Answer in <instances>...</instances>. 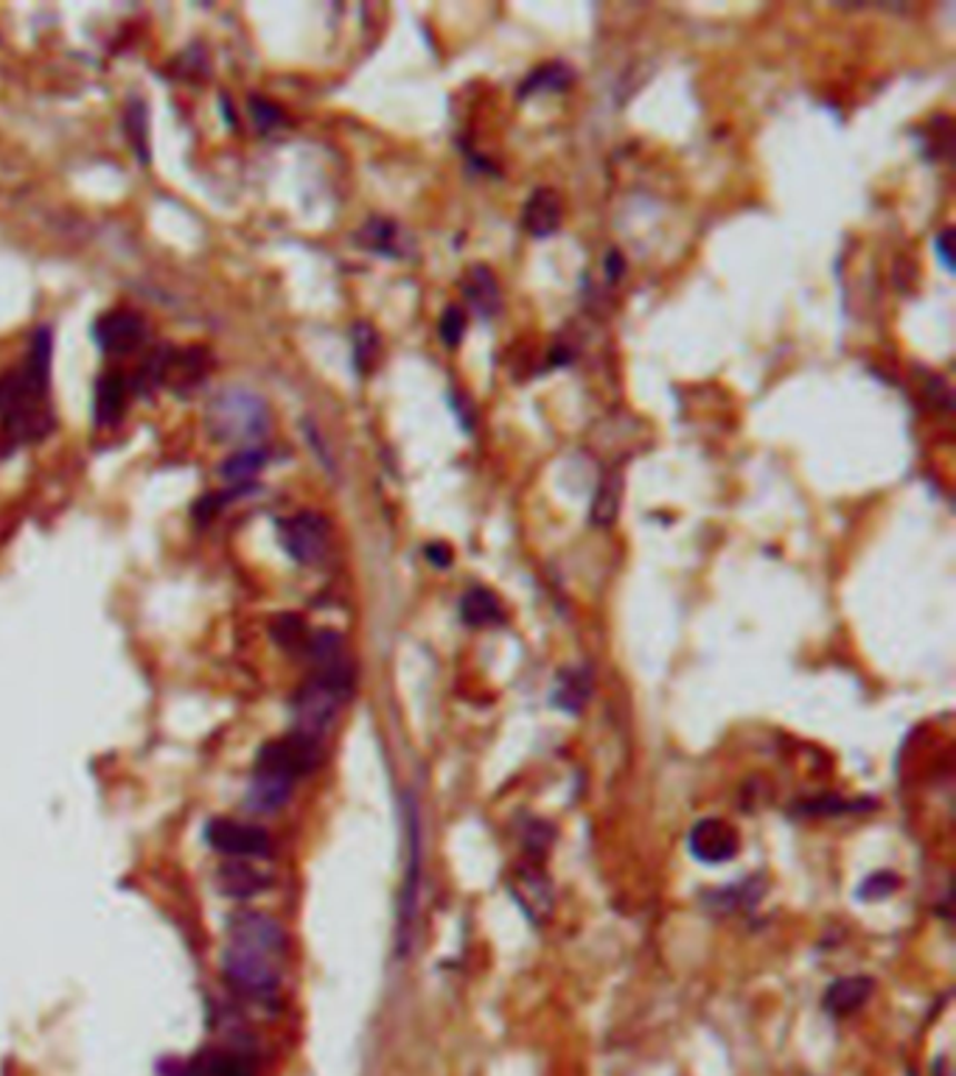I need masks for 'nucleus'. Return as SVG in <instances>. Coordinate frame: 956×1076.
I'll return each mask as SVG.
<instances>
[{"label": "nucleus", "mask_w": 956, "mask_h": 1076, "mask_svg": "<svg viewBox=\"0 0 956 1076\" xmlns=\"http://www.w3.org/2000/svg\"><path fill=\"white\" fill-rule=\"evenodd\" d=\"M286 961V931L264 911L236 914L225 945V976L247 998L267 1001L278 993Z\"/></svg>", "instance_id": "1"}, {"label": "nucleus", "mask_w": 956, "mask_h": 1076, "mask_svg": "<svg viewBox=\"0 0 956 1076\" xmlns=\"http://www.w3.org/2000/svg\"><path fill=\"white\" fill-rule=\"evenodd\" d=\"M351 690H354V679L312 675L295 695V732L312 740H323V734L334 727L339 710L348 701Z\"/></svg>", "instance_id": "2"}, {"label": "nucleus", "mask_w": 956, "mask_h": 1076, "mask_svg": "<svg viewBox=\"0 0 956 1076\" xmlns=\"http://www.w3.org/2000/svg\"><path fill=\"white\" fill-rule=\"evenodd\" d=\"M269 413L267 404L247 391H228L210 402L208 430L219 441L245 443L256 441L267 432Z\"/></svg>", "instance_id": "3"}, {"label": "nucleus", "mask_w": 956, "mask_h": 1076, "mask_svg": "<svg viewBox=\"0 0 956 1076\" xmlns=\"http://www.w3.org/2000/svg\"><path fill=\"white\" fill-rule=\"evenodd\" d=\"M280 547L304 566H317L328 555L332 533H328L326 519L317 513H298L284 522H278Z\"/></svg>", "instance_id": "4"}, {"label": "nucleus", "mask_w": 956, "mask_h": 1076, "mask_svg": "<svg viewBox=\"0 0 956 1076\" xmlns=\"http://www.w3.org/2000/svg\"><path fill=\"white\" fill-rule=\"evenodd\" d=\"M205 841L230 861H253L269 856V836L256 825L234 819H214L205 830Z\"/></svg>", "instance_id": "5"}, {"label": "nucleus", "mask_w": 956, "mask_h": 1076, "mask_svg": "<svg viewBox=\"0 0 956 1076\" xmlns=\"http://www.w3.org/2000/svg\"><path fill=\"white\" fill-rule=\"evenodd\" d=\"M507 891L513 895L516 906L525 911V917L536 926H544L553 917V886H550L548 875L539 869V863L525 861L520 867H513L507 875Z\"/></svg>", "instance_id": "6"}, {"label": "nucleus", "mask_w": 956, "mask_h": 1076, "mask_svg": "<svg viewBox=\"0 0 956 1076\" xmlns=\"http://www.w3.org/2000/svg\"><path fill=\"white\" fill-rule=\"evenodd\" d=\"M688 850L701 863H727L741 850V838L723 819H701L690 830Z\"/></svg>", "instance_id": "7"}, {"label": "nucleus", "mask_w": 956, "mask_h": 1076, "mask_svg": "<svg viewBox=\"0 0 956 1076\" xmlns=\"http://www.w3.org/2000/svg\"><path fill=\"white\" fill-rule=\"evenodd\" d=\"M149 334L144 317L132 315V312H110V315L99 317L93 326V339L101 351L107 354H132L140 348Z\"/></svg>", "instance_id": "8"}, {"label": "nucleus", "mask_w": 956, "mask_h": 1076, "mask_svg": "<svg viewBox=\"0 0 956 1076\" xmlns=\"http://www.w3.org/2000/svg\"><path fill=\"white\" fill-rule=\"evenodd\" d=\"M292 788H295V780L289 774L273 766H264V762H256L250 788H247V808L262 816L278 813L289 802Z\"/></svg>", "instance_id": "9"}, {"label": "nucleus", "mask_w": 956, "mask_h": 1076, "mask_svg": "<svg viewBox=\"0 0 956 1076\" xmlns=\"http://www.w3.org/2000/svg\"><path fill=\"white\" fill-rule=\"evenodd\" d=\"M561 199L553 188H536V191L528 197L525 208H522V225L531 236L536 239H544V236H553L555 230L561 227Z\"/></svg>", "instance_id": "10"}, {"label": "nucleus", "mask_w": 956, "mask_h": 1076, "mask_svg": "<svg viewBox=\"0 0 956 1076\" xmlns=\"http://www.w3.org/2000/svg\"><path fill=\"white\" fill-rule=\"evenodd\" d=\"M463 295L472 312L483 320H491L502 309V292L489 267H472L463 278Z\"/></svg>", "instance_id": "11"}, {"label": "nucleus", "mask_w": 956, "mask_h": 1076, "mask_svg": "<svg viewBox=\"0 0 956 1076\" xmlns=\"http://www.w3.org/2000/svg\"><path fill=\"white\" fill-rule=\"evenodd\" d=\"M124 409H127V378L118 371L101 373L96 382L93 396V418L99 426H112L121 421Z\"/></svg>", "instance_id": "12"}, {"label": "nucleus", "mask_w": 956, "mask_h": 1076, "mask_svg": "<svg viewBox=\"0 0 956 1076\" xmlns=\"http://www.w3.org/2000/svg\"><path fill=\"white\" fill-rule=\"evenodd\" d=\"M418 880H421V832H418V821H415V810L410 808V863H407V883H404V900H402V945H407L410 931H413Z\"/></svg>", "instance_id": "13"}, {"label": "nucleus", "mask_w": 956, "mask_h": 1076, "mask_svg": "<svg viewBox=\"0 0 956 1076\" xmlns=\"http://www.w3.org/2000/svg\"><path fill=\"white\" fill-rule=\"evenodd\" d=\"M873 993V981L864 976H847L839 978V981L830 984V989L825 993V1009L836 1018H845V1015L858 1013L864 1007V1001Z\"/></svg>", "instance_id": "14"}, {"label": "nucleus", "mask_w": 956, "mask_h": 1076, "mask_svg": "<svg viewBox=\"0 0 956 1076\" xmlns=\"http://www.w3.org/2000/svg\"><path fill=\"white\" fill-rule=\"evenodd\" d=\"M219 889L234 900H250L267 889V878L250 861H230L219 869Z\"/></svg>", "instance_id": "15"}, {"label": "nucleus", "mask_w": 956, "mask_h": 1076, "mask_svg": "<svg viewBox=\"0 0 956 1076\" xmlns=\"http://www.w3.org/2000/svg\"><path fill=\"white\" fill-rule=\"evenodd\" d=\"M362 241L367 250L380 253L387 258H404L410 253V241L404 239L402 227L387 219H371L362 227Z\"/></svg>", "instance_id": "16"}, {"label": "nucleus", "mask_w": 956, "mask_h": 1076, "mask_svg": "<svg viewBox=\"0 0 956 1076\" xmlns=\"http://www.w3.org/2000/svg\"><path fill=\"white\" fill-rule=\"evenodd\" d=\"M590 695H592V675H590V670H564V673L559 675V681H555V690H553V704L559 707V710H564V712H581L583 707H587V701H590Z\"/></svg>", "instance_id": "17"}, {"label": "nucleus", "mask_w": 956, "mask_h": 1076, "mask_svg": "<svg viewBox=\"0 0 956 1076\" xmlns=\"http://www.w3.org/2000/svg\"><path fill=\"white\" fill-rule=\"evenodd\" d=\"M461 618L463 623L472 625V629H483V625L502 623L505 614H502V605L494 592L474 586L461 598Z\"/></svg>", "instance_id": "18"}, {"label": "nucleus", "mask_w": 956, "mask_h": 1076, "mask_svg": "<svg viewBox=\"0 0 956 1076\" xmlns=\"http://www.w3.org/2000/svg\"><path fill=\"white\" fill-rule=\"evenodd\" d=\"M570 82H572V70L561 62H550V65H542V68H536L531 76H528L525 82L520 85V96L525 99V96L553 93V90L570 88Z\"/></svg>", "instance_id": "19"}, {"label": "nucleus", "mask_w": 956, "mask_h": 1076, "mask_svg": "<svg viewBox=\"0 0 956 1076\" xmlns=\"http://www.w3.org/2000/svg\"><path fill=\"white\" fill-rule=\"evenodd\" d=\"M264 463H267V452H262V448H242V452L230 454V457L225 460L223 466H219V474H223L228 483H236L242 488V485H247L258 472H262Z\"/></svg>", "instance_id": "20"}, {"label": "nucleus", "mask_w": 956, "mask_h": 1076, "mask_svg": "<svg viewBox=\"0 0 956 1076\" xmlns=\"http://www.w3.org/2000/svg\"><path fill=\"white\" fill-rule=\"evenodd\" d=\"M620 488H623V483H620L618 474H607L603 477V483L595 491V500H592V524L609 527L618 519Z\"/></svg>", "instance_id": "21"}, {"label": "nucleus", "mask_w": 956, "mask_h": 1076, "mask_svg": "<svg viewBox=\"0 0 956 1076\" xmlns=\"http://www.w3.org/2000/svg\"><path fill=\"white\" fill-rule=\"evenodd\" d=\"M351 345H354L356 371H359L362 376L374 371L376 359H380V334L367 326V323H356L354 337H351Z\"/></svg>", "instance_id": "22"}, {"label": "nucleus", "mask_w": 956, "mask_h": 1076, "mask_svg": "<svg viewBox=\"0 0 956 1076\" xmlns=\"http://www.w3.org/2000/svg\"><path fill=\"white\" fill-rule=\"evenodd\" d=\"M127 132L129 140H132V149L140 160H149V116H146V107L132 101V107L127 110Z\"/></svg>", "instance_id": "23"}, {"label": "nucleus", "mask_w": 956, "mask_h": 1076, "mask_svg": "<svg viewBox=\"0 0 956 1076\" xmlns=\"http://www.w3.org/2000/svg\"><path fill=\"white\" fill-rule=\"evenodd\" d=\"M437 332H441V339H444L450 348H457V343H461L463 334H466V315H463L461 306H450V309L441 315V326H437Z\"/></svg>", "instance_id": "24"}, {"label": "nucleus", "mask_w": 956, "mask_h": 1076, "mask_svg": "<svg viewBox=\"0 0 956 1076\" xmlns=\"http://www.w3.org/2000/svg\"><path fill=\"white\" fill-rule=\"evenodd\" d=\"M895 889H898V878L893 872H875L864 880L858 897L861 900H880V897H889V891Z\"/></svg>", "instance_id": "25"}, {"label": "nucleus", "mask_w": 956, "mask_h": 1076, "mask_svg": "<svg viewBox=\"0 0 956 1076\" xmlns=\"http://www.w3.org/2000/svg\"><path fill=\"white\" fill-rule=\"evenodd\" d=\"M250 110H253V121L258 124L262 132H273V129L284 127V112H280L275 105H269V101L258 99L256 96V99H250Z\"/></svg>", "instance_id": "26"}, {"label": "nucleus", "mask_w": 956, "mask_h": 1076, "mask_svg": "<svg viewBox=\"0 0 956 1076\" xmlns=\"http://www.w3.org/2000/svg\"><path fill=\"white\" fill-rule=\"evenodd\" d=\"M950 241H954V230H943V234L937 236V241H934V250H937V256L943 258V264H945V269L950 273V267H954V258H950Z\"/></svg>", "instance_id": "27"}, {"label": "nucleus", "mask_w": 956, "mask_h": 1076, "mask_svg": "<svg viewBox=\"0 0 956 1076\" xmlns=\"http://www.w3.org/2000/svg\"><path fill=\"white\" fill-rule=\"evenodd\" d=\"M426 555H430V561L435 566H450V559H452L450 547H441V544H432V547H426Z\"/></svg>", "instance_id": "28"}, {"label": "nucleus", "mask_w": 956, "mask_h": 1076, "mask_svg": "<svg viewBox=\"0 0 956 1076\" xmlns=\"http://www.w3.org/2000/svg\"><path fill=\"white\" fill-rule=\"evenodd\" d=\"M623 275V256L618 250L609 253V280H618Z\"/></svg>", "instance_id": "29"}]
</instances>
